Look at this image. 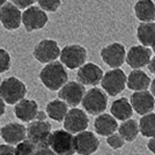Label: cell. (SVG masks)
<instances>
[{"instance_id": "16", "label": "cell", "mask_w": 155, "mask_h": 155, "mask_svg": "<svg viewBox=\"0 0 155 155\" xmlns=\"http://www.w3.org/2000/svg\"><path fill=\"white\" fill-rule=\"evenodd\" d=\"M75 150L79 155H93L100 147V140L95 133L82 131L74 137Z\"/></svg>"}, {"instance_id": "36", "label": "cell", "mask_w": 155, "mask_h": 155, "mask_svg": "<svg viewBox=\"0 0 155 155\" xmlns=\"http://www.w3.org/2000/svg\"><path fill=\"white\" fill-rule=\"evenodd\" d=\"M147 68H148V71L150 72L152 74H155V56L152 57L150 61H149L148 65H147Z\"/></svg>"}, {"instance_id": "13", "label": "cell", "mask_w": 155, "mask_h": 155, "mask_svg": "<svg viewBox=\"0 0 155 155\" xmlns=\"http://www.w3.org/2000/svg\"><path fill=\"white\" fill-rule=\"evenodd\" d=\"M88 125H89V118L86 111L75 107L68 110L64 119V129L71 133H80L82 131H86Z\"/></svg>"}, {"instance_id": "39", "label": "cell", "mask_w": 155, "mask_h": 155, "mask_svg": "<svg viewBox=\"0 0 155 155\" xmlns=\"http://www.w3.org/2000/svg\"><path fill=\"white\" fill-rule=\"evenodd\" d=\"M149 88H150V93L154 95L155 97V78L152 80V82H150V86H149Z\"/></svg>"}, {"instance_id": "32", "label": "cell", "mask_w": 155, "mask_h": 155, "mask_svg": "<svg viewBox=\"0 0 155 155\" xmlns=\"http://www.w3.org/2000/svg\"><path fill=\"white\" fill-rule=\"evenodd\" d=\"M0 155H16L15 147L9 143L0 145Z\"/></svg>"}, {"instance_id": "14", "label": "cell", "mask_w": 155, "mask_h": 155, "mask_svg": "<svg viewBox=\"0 0 155 155\" xmlns=\"http://www.w3.org/2000/svg\"><path fill=\"white\" fill-rule=\"evenodd\" d=\"M152 53L153 51L148 46H145L142 44L131 46L126 53V64L133 70L143 68L150 61Z\"/></svg>"}, {"instance_id": "1", "label": "cell", "mask_w": 155, "mask_h": 155, "mask_svg": "<svg viewBox=\"0 0 155 155\" xmlns=\"http://www.w3.org/2000/svg\"><path fill=\"white\" fill-rule=\"evenodd\" d=\"M39 80L46 89L51 91H59L67 81L68 73L61 61H52L46 64L39 72Z\"/></svg>"}, {"instance_id": "17", "label": "cell", "mask_w": 155, "mask_h": 155, "mask_svg": "<svg viewBox=\"0 0 155 155\" xmlns=\"http://www.w3.org/2000/svg\"><path fill=\"white\" fill-rule=\"evenodd\" d=\"M130 102L137 114L143 116L153 111L155 107V97L148 91H134L131 95Z\"/></svg>"}, {"instance_id": "23", "label": "cell", "mask_w": 155, "mask_h": 155, "mask_svg": "<svg viewBox=\"0 0 155 155\" xmlns=\"http://www.w3.org/2000/svg\"><path fill=\"white\" fill-rule=\"evenodd\" d=\"M134 15L140 22L155 21V2L153 0H138L134 5Z\"/></svg>"}, {"instance_id": "15", "label": "cell", "mask_w": 155, "mask_h": 155, "mask_svg": "<svg viewBox=\"0 0 155 155\" xmlns=\"http://www.w3.org/2000/svg\"><path fill=\"white\" fill-rule=\"evenodd\" d=\"M103 75V70L98 65L94 63H86L78 70L77 79L84 86L95 87L98 84H101Z\"/></svg>"}, {"instance_id": "38", "label": "cell", "mask_w": 155, "mask_h": 155, "mask_svg": "<svg viewBox=\"0 0 155 155\" xmlns=\"http://www.w3.org/2000/svg\"><path fill=\"white\" fill-rule=\"evenodd\" d=\"M5 111H6V102L0 96V117L5 114Z\"/></svg>"}, {"instance_id": "9", "label": "cell", "mask_w": 155, "mask_h": 155, "mask_svg": "<svg viewBox=\"0 0 155 155\" xmlns=\"http://www.w3.org/2000/svg\"><path fill=\"white\" fill-rule=\"evenodd\" d=\"M61 50L59 49L58 43L54 39H42L35 45L32 50V56L38 63L49 64L60 57Z\"/></svg>"}, {"instance_id": "4", "label": "cell", "mask_w": 155, "mask_h": 155, "mask_svg": "<svg viewBox=\"0 0 155 155\" xmlns=\"http://www.w3.org/2000/svg\"><path fill=\"white\" fill-rule=\"evenodd\" d=\"M127 77L120 68H112L104 73L101 87L109 96H117L125 89Z\"/></svg>"}, {"instance_id": "26", "label": "cell", "mask_w": 155, "mask_h": 155, "mask_svg": "<svg viewBox=\"0 0 155 155\" xmlns=\"http://www.w3.org/2000/svg\"><path fill=\"white\" fill-rule=\"evenodd\" d=\"M118 133L123 137L126 142H132L137 139L138 134L140 133L139 123H137L134 119H127L118 126Z\"/></svg>"}, {"instance_id": "10", "label": "cell", "mask_w": 155, "mask_h": 155, "mask_svg": "<svg viewBox=\"0 0 155 155\" xmlns=\"http://www.w3.org/2000/svg\"><path fill=\"white\" fill-rule=\"evenodd\" d=\"M126 53L125 46L119 42L110 43L100 52L103 63L111 68H119L126 61Z\"/></svg>"}, {"instance_id": "19", "label": "cell", "mask_w": 155, "mask_h": 155, "mask_svg": "<svg viewBox=\"0 0 155 155\" xmlns=\"http://www.w3.org/2000/svg\"><path fill=\"white\" fill-rule=\"evenodd\" d=\"M0 136L6 143L14 146L27 138V129L23 124L8 123L4 127H1Z\"/></svg>"}, {"instance_id": "11", "label": "cell", "mask_w": 155, "mask_h": 155, "mask_svg": "<svg viewBox=\"0 0 155 155\" xmlns=\"http://www.w3.org/2000/svg\"><path fill=\"white\" fill-rule=\"evenodd\" d=\"M0 23L8 31L18 30L22 23V13L13 2H6L0 7Z\"/></svg>"}, {"instance_id": "8", "label": "cell", "mask_w": 155, "mask_h": 155, "mask_svg": "<svg viewBox=\"0 0 155 155\" xmlns=\"http://www.w3.org/2000/svg\"><path fill=\"white\" fill-rule=\"evenodd\" d=\"M49 22V16L39 6H30L22 13V25L26 31L32 32L43 29Z\"/></svg>"}, {"instance_id": "27", "label": "cell", "mask_w": 155, "mask_h": 155, "mask_svg": "<svg viewBox=\"0 0 155 155\" xmlns=\"http://www.w3.org/2000/svg\"><path fill=\"white\" fill-rule=\"evenodd\" d=\"M139 130L142 137L153 138L155 137V114L149 112L143 115L139 120Z\"/></svg>"}, {"instance_id": "33", "label": "cell", "mask_w": 155, "mask_h": 155, "mask_svg": "<svg viewBox=\"0 0 155 155\" xmlns=\"http://www.w3.org/2000/svg\"><path fill=\"white\" fill-rule=\"evenodd\" d=\"M12 2L15 6L19 7L20 9H27L28 7L32 6L36 2V0H12Z\"/></svg>"}, {"instance_id": "21", "label": "cell", "mask_w": 155, "mask_h": 155, "mask_svg": "<svg viewBox=\"0 0 155 155\" xmlns=\"http://www.w3.org/2000/svg\"><path fill=\"white\" fill-rule=\"evenodd\" d=\"M133 107L126 97H120L115 100L110 107V114L116 118L117 120H127L133 115Z\"/></svg>"}, {"instance_id": "37", "label": "cell", "mask_w": 155, "mask_h": 155, "mask_svg": "<svg viewBox=\"0 0 155 155\" xmlns=\"http://www.w3.org/2000/svg\"><path fill=\"white\" fill-rule=\"evenodd\" d=\"M48 114H46V111H39L38 110V112H37V116H36V119L37 120H46V118H48Z\"/></svg>"}, {"instance_id": "43", "label": "cell", "mask_w": 155, "mask_h": 155, "mask_svg": "<svg viewBox=\"0 0 155 155\" xmlns=\"http://www.w3.org/2000/svg\"><path fill=\"white\" fill-rule=\"evenodd\" d=\"M0 132H1V127H0Z\"/></svg>"}, {"instance_id": "28", "label": "cell", "mask_w": 155, "mask_h": 155, "mask_svg": "<svg viewBox=\"0 0 155 155\" xmlns=\"http://www.w3.org/2000/svg\"><path fill=\"white\" fill-rule=\"evenodd\" d=\"M15 150H16V155H35L37 150V146L29 139H25L23 141L19 142L16 145Z\"/></svg>"}, {"instance_id": "22", "label": "cell", "mask_w": 155, "mask_h": 155, "mask_svg": "<svg viewBox=\"0 0 155 155\" xmlns=\"http://www.w3.org/2000/svg\"><path fill=\"white\" fill-rule=\"evenodd\" d=\"M150 78L147 73H145L141 70H133L127 77V88L133 91H147L150 86Z\"/></svg>"}, {"instance_id": "24", "label": "cell", "mask_w": 155, "mask_h": 155, "mask_svg": "<svg viewBox=\"0 0 155 155\" xmlns=\"http://www.w3.org/2000/svg\"><path fill=\"white\" fill-rule=\"evenodd\" d=\"M137 38L140 44L153 46L155 44V22H140L137 27Z\"/></svg>"}, {"instance_id": "30", "label": "cell", "mask_w": 155, "mask_h": 155, "mask_svg": "<svg viewBox=\"0 0 155 155\" xmlns=\"http://www.w3.org/2000/svg\"><path fill=\"white\" fill-rule=\"evenodd\" d=\"M12 66V57L5 49H0V74L9 71Z\"/></svg>"}, {"instance_id": "42", "label": "cell", "mask_w": 155, "mask_h": 155, "mask_svg": "<svg viewBox=\"0 0 155 155\" xmlns=\"http://www.w3.org/2000/svg\"><path fill=\"white\" fill-rule=\"evenodd\" d=\"M1 82H2V81H1V77H0V84H1Z\"/></svg>"}, {"instance_id": "6", "label": "cell", "mask_w": 155, "mask_h": 155, "mask_svg": "<svg viewBox=\"0 0 155 155\" xmlns=\"http://www.w3.org/2000/svg\"><path fill=\"white\" fill-rule=\"evenodd\" d=\"M87 57H88V53L86 48L80 44H70L61 49L59 58L66 68L77 70L86 64Z\"/></svg>"}, {"instance_id": "34", "label": "cell", "mask_w": 155, "mask_h": 155, "mask_svg": "<svg viewBox=\"0 0 155 155\" xmlns=\"http://www.w3.org/2000/svg\"><path fill=\"white\" fill-rule=\"evenodd\" d=\"M35 155H57L51 147H39L36 150V154Z\"/></svg>"}, {"instance_id": "29", "label": "cell", "mask_w": 155, "mask_h": 155, "mask_svg": "<svg viewBox=\"0 0 155 155\" xmlns=\"http://www.w3.org/2000/svg\"><path fill=\"white\" fill-rule=\"evenodd\" d=\"M36 2L42 9L50 13L57 12L59 7L61 6V0H36Z\"/></svg>"}, {"instance_id": "18", "label": "cell", "mask_w": 155, "mask_h": 155, "mask_svg": "<svg viewBox=\"0 0 155 155\" xmlns=\"http://www.w3.org/2000/svg\"><path fill=\"white\" fill-rule=\"evenodd\" d=\"M37 112H38V104L35 100L23 98L14 107V114L16 118L26 123H30L32 120H35Z\"/></svg>"}, {"instance_id": "20", "label": "cell", "mask_w": 155, "mask_h": 155, "mask_svg": "<svg viewBox=\"0 0 155 155\" xmlns=\"http://www.w3.org/2000/svg\"><path fill=\"white\" fill-rule=\"evenodd\" d=\"M94 129L98 136L109 137L118 130V123L111 114H101L96 117L94 122Z\"/></svg>"}, {"instance_id": "40", "label": "cell", "mask_w": 155, "mask_h": 155, "mask_svg": "<svg viewBox=\"0 0 155 155\" xmlns=\"http://www.w3.org/2000/svg\"><path fill=\"white\" fill-rule=\"evenodd\" d=\"M6 2H7V0H0V7L4 6V5L6 4Z\"/></svg>"}, {"instance_id": "2", "label": "cell", "mask_w": 155, "mask_h": 155, "mask_svg": "<svg viewBox=\"0 0 155 155\" xmlns=\"http://www.w3.org/2000/svg\"><path fill=\"white\" fill-rule=\"evenodd\" d=\"M27 94V86L16 77L4 79L0 84V96L6 104L14 105L23 100Z\"/></svg>"}, {"instance_id": "7", "label": "cell", "mask_w": 155, "mask_h": 155, "mask_svg": "<svg viewBox=\"0 0 155 155\" xmlns=\"http://www.w3.org/2000/svg\"><path fill=\"white\" fill-rule=\"evenodd\" d=\"M50 147L57 155H74L77 153L74 136L65 129L52 132Z\"/></svg>"}, {"instance_id": "12", "label": "cell", "mask_w": 155, "mask_h": 155, "mask_svg": "<svg viewBox=\"0 0 155 155\" xmlns=\"http://www.w3.org/2000/svg\"><path fill=\"white\" fill-rule=\"evenodd\" d=\"M84 94L86 89L82 84H80L79 81H67L59 89L58 98L65 101L71 107H77L82 102Z\"/></svg>"}, {"instance_id": "25", "label": "cell", "mask_w": 155, "mask_h": 155, "mask_svg": "<svg viewBox=\"0 0 155 155\" xmlns=\"http://www.w3.org/2000/svg\"><path fill=\"white\" fill-rule=\"evenodd\" d=\"M45 111L50 119L54 122H63L68 112V104L60 98L52 100L46 104Z\"/></svg>"}, {"instance_id": "3", "label": "cell", "mask_w": 155, "mask_h": 155, "mask_svg": "<svg viewBox=\"0 0 155 155\" xmlns=\"http://www.w3.org/2000/svg\"><path fill=\"white\" fill-rule=\"evenodd\" d=\"M84 110L93 116H98L103 114L108 105V94L101 88H91L86 91L82 100Z\"/></svg>"}, {"instance_id": "5", "label": "cell", "mask_w": 155, "mask_h": 155, "mask_svg": "<svg viewBox=\"0 0 155 155\" xmlns=\"http://www.w3.org/2000/svg\"><path fill=\"white\" fill-rule=\"evenodd\" d=\"M51 124L46 120H32L27 127V137L32 141L37 148L39 147H50L51 140Z\"/></svg>"}, {"instance_id": "31", "label": "cell", "mask_w": 155, "mask_h": 155, "mask_svg": "<svg viewBox=\"0 0 155 155\" xmlns=\"http://www.w3.org/2000/svg\"><path fill=\"white\" fill-rule=\"evenodd\" d=\"M125 139L120 136L119 133H112L109 137H107V143L109 145L112 149H120L125 145Z\"/></svg>"}, {"instance_id": "35", "label": "cell", "mask_w": 155, "mask_h": 155, "mask_svg": "<svg viewBox=\"0 0 155 155\" xmlns=\"http://www.w3.org/2000/svg\"><path fill=\"white\" fill-rule=\"evenodd\" d=\"M147 148L149 149V152H152L155 155V137L149 138L148 142H147Z\"/></svg>"}, {"instance_id": "41", "label": "cell", "mask_w": 155, "mask_h": 155, "mask_svg": "<svg viewBox=\"0 0 155 155\" xmlns=\"http://www.w3.org/2000/svg\"><path fill=\"white\" fill-rule=\"evenodd\" d=\"M152 48H153V52H154V53H155V44H154V45H153V46H152Z\"/></svg>"}]
</instances>
